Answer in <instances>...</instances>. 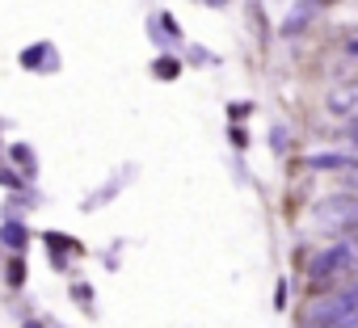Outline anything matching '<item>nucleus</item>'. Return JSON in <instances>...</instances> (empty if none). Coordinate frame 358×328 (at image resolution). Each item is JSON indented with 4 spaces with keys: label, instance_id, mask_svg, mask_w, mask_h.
<instances>
[{
    "label": "nucleus",
    "instance_id": "20e7f679",
    "mask_svg": "<svg viewBox=\"0 0 358 328\" xmlns=\"http://www.w3.org/2000/svg\"><path fill=\"white\" fill-rule=\"evenodd\" d=\"M308 164L312 169H350V156H337V151H324V156H308Z\"/></svg>",
    "mask_w": 358,
    "mask_h": 328
},
{
    "label": "nucleus",
    "instance_id": "39448f33",
    "mask_svg": "<svg viewBox=\"0 0 358 328\" xmlns=\"http://www.w3.org/2000/svg\"><path fill=\"white\" fill-rule=\"evenodd\" d=\"M152 72H156L160 80H177V72H182V68H177V59H169V55H160V59L152 64Z\"/></svg>",
    "mask_w": 358,
    "mask_h": 328
},
{
    "label": "nucleus",
    "instance_id": "f257e3e1",
    "mask_svg": "<svg viewBox=\"0 0 358 328\" xmlns=\"http://www.w3.org/2000/svg\"><path fill=\"white\" fill-rule=\"evenodd\" d=\"M345 261H350V244H333L329 253H320V257L312 261V269H308V274H312L316 282H324V278H329L333 269H341Z\"/></svg>",
    "mask_w": 358,
    "mask_h": 328
},
{
    "label": "nucleus",
    "instance_id": "1a4fd4ad",
    "mask_svg": "<svg viewBox=\"0 0 358 328\" xmlns=\"http://www.w3.org/2000/svg\"><path fill=\"white\" fill-rule=\"evenodd\" d=\"M26 328H38V324H34V320H30V324H26Z\"/></svg>",
    "mask_w": 358,
    "mask_h": 328
},
{
    "label": "nucleus",
    "instance_id": "0eeeda50",
    "mask_svg": "<svg viewBox=\"0 0 358 328\" xmlns=\"http://www.w3.org/2000/svg\"><path fill=\"white\" fill-rule=\"evenodd\" d=\"M350 55H358V43H350Z\"/></svg>",
    "mask_w": 358,
    "mask_h": 328
},
{
    "label": "nucleus",
    "instance_id": "423d86ee",
    "mask_svg": "<svg viewBox=\"0 0 358 328\" xmlns=\"http://www.w3.org/2000/svg\"><path fill=\"white\" fill-rule=\"evenodd\" d=\"M26 282V265H22V257H13L9 261V286H22Z\"/></svg>",
    "mask_w": 358,
    "mask_h": 328
},
{
    "label": "nucleus",
    "instance_id": "6e6552de",
    "mask_svg": "<svg viewBox=\"0 0 358 328\" xmlns=\"http://www.w3.org/2000/svg\"><path fill=\"white\" fill-rule=\"evenodd\" d=\"M207 5H228V0H207Z\"/></svg>",
    "mask_w": 358,
    "mask_h": 328
},
{
    "label": "nucleus",
    "instance_id": "7ed1b4c3",
    "mask_svg": "<svg viewBox=\"0 0 358 328\" xmlns=\"http://www.w3.org/2000/svg\"><path fill=\"white\" fill-rule=\"evenodd\" d=\"M0 240H5V244H9L13 253H22V248H26V228H22L17 219H9L5 228H0Z\"/></svg>",
    "mask_w": 358,
    "mask_h": 328
},
{
    "label": "nucleus",
    "instance_id": "f03ea898",
    "mask_svg": "<svg viewBox=\"0 0 358 328\" xmlns=\"http://www.w3.org/2000/svg\"><path fill=\"white\" fill-rule=\"evenodd\" d=\"M22 64H26V68H55V55H51L47 43H38V47H26V51H22Z\"/></svg>",
    "mask_w": 358,
    "mask_h": 328
}]
</instances>
